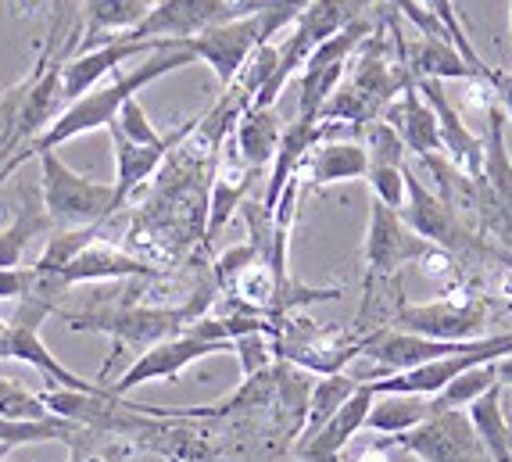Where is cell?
<instances>
[{"label":"cell","instance_id":"8","mask_svg":"<svg viewBox=\"0 0 512 462\" xmlns=\"http://www.w3.org/2000/svg\"><path fill=\"white\" fill-rule=\"evenodd\" d=\"M255 11V0H158L133 33L119 40H190Z\"/></svg>","mask_w":512,"mask_h":462},{"label":"cell","instance_id":"7","mask_svg":"<svg viewBox=\"0 0 512 462\" xmlns=\"http://www.w3.org/2000/svg\"><path fill=\"white\" fill-rule=\"evenodd\" d=\"M387 445L402 448L423 462H491L466 409L434 412L419 427L405 430V434H391Z\"/></svg>","mask_w":512,"mask_h":462},{"label":"cell","instance_id":"15","mask_svg":"<svg viewBox=\"0 0 512 462\" xmlns=\"http://www.w3.org/2000/svg\"><path fill=\"white\" fill-rule=\"evenodd\" d=\"M43 276H51L54 287L65 294L69 287H76V283H104V280H133V276H158V269H154L151 262H144V258L129 255V251L115 248V244H108V240L94 237L76 258H72V262H65L58 273H43Z\"/></svg>","mask_w":512,"mask_h":462},{"label":"cell","instance_id":"30","mask_svg":"<svg viewBox=\"0 0 512 462\" xmlns=\"http://www.w3.org/2000/svg\"><path fill=\"white\" fill-rule=\"evenodd\" d=\"M491 387H498V369H495V362H480V366L462 369L459 377L448 380V384L441 387V394H434V398H430V405H434V412L466 409V405L477 402L480 394L491 391Z\"/></svg>","mask_w":512,"mask_h":462},{"label":"cell","instance_id":"1","mask_svg":"<svg viewBox=\"0 0 512 462\" xmlns=\"http://www.w3.org/2000/svg\"><path fill=\"white\" fill-rule=\"evenodd\" d=\"M194 54L183 47V40H172L158 51H151L144 61H140L137 69L129 72H115V79H108L104 86H94L90 94H83L79 101L65 104V112L51 122V126L43 129L40 137L33 144H26L22 151L26 154H40V151H58L61 144H69V140L83 137V133H94V129H108L119 115V108L129 101V97H137L144 86H151L154 79L169 76L176 69H187L194 65Z\"/></svg>","mask_w":512,"mask_h":462},{"label":"cell","instance_id":"23","mask_svg":"<svg viewBox=\"0 0 512 462\" xmlns=\"http://www.w3.org/2000/svg\"><path fill=\"white\" fill-rule=\"evenodd\" d=\"M305 180L312 187H330L344 180H366L369 154L359 140H319L305 158Z\"/></svg>","mask_w":512,"mask_h":462},{"label":"cell","instance_id":"40","mask_svg":"<svg viewBox=\"0 0 512 462\" xmlns=\"http://www.w3.org/2000/svg\"><path fill=\"white\" fill-rule=\"evenodd\" d=\"M491 90H495V97H498V108H502V115L505 119H512V72L509 76H491Z\"/></svg>","mask_w":512,"mask_h":462},{"label":"cell","instance_id":"5","mask_svg":"<svg viewBox=\"0 0 512 462\" xmlns=\"http://www.w3.org/2000/svg\"><path fill=\"white\" fill-rule=\"evenodd\" d=\"M373 4L376 0H312V4L298 15L291 36H287L283 43H276V47H280L276 72H273V79L258 90L251 104H255V108H276V97H280L283 86L291 83V79L301 72V65L308 61V54L316 51L323 40H330V36L341 33L344 26L366 18V11H373Z\"/></svg>","mask_w":512,"mask_h":462},{"label":"cell","instance_id":"39","mask_svg":"<svg viewBox=\"0 0 512 462\" xmlns=\"http://www.w3.org/2000/svg\"><path fill=\"white\" fill-rule=\"evenodd\" d=\"M36 283L33 266H11L0 269V301H22Z\"/></svg>","mask_w":512,"mask_h":462},{"label":"cell","instance_id":"9","mask_svg":"<svg viewBox=\"0 0 512 462\" xmlns=\"http://www.w3.org/2000/svg\"><path fill=\"white\" fill-rule=\"evenodd\" d=\"M402 219L412 233L427 240L430 248L448 251V255H462L473 251V230L462 223L459 208L452 201H444L441 194L427 187L423 180H416V172L405 165V205Z\"/></svg>","mask_w":512,"mask_h":462},{"label":"cell","instance_id":"6","mask_svg":"<svg viewBox=\"0 0 512 462\" xmlns=\"http://www.w3.org/2000/svg\"><path fill=\"white\" fill-rule=\"evenodd\" d=\"M505 115L498 101L487 104V133H484V172L473 183V205L480 212V223L495 230L512 248V154L505 144Z\"/></svg>","mask_w":512,"mask_h":462},{"label":"cell","instance_id":"27","mask_svg":"<svg viewBox=\"0 0 512 462\" xmlns=\"http://www.w3.org/2000/svg\"><path fill=\"white\" fill-rule=\"evenodd\" d=\"M466 412H470V423H473V430H477L480 441H484L491 462H509L512 459V427H509V420H505V409H502V384L480 394L477 402L466 405Z\"/></svg>","mask_w":512,"mask_h":462},{"label":"cell","instance_id":"28","mask_svg":"<svg viewBox=\"0 0 512 462\" xmlns=\"http://www.w3.org/2000/svg\"><path fill=\"white\" fill-rule=\"evenodd\" d=\"M83 437H90V430L72 420H61V416H51V420H4L0 416V445L8 448L40 445V441H61V445L79 448Z\"/></svg>","mask_w":512,"mask_h":462},{"label":"cell","instance_id":"20","mask_svg":"<svg viewBox=\"0 0 512 462\" xmlns=\"http://www.w3.org/2000/svg\"><path fill=\"white\" fill-rule=\"evenodd\" d=\"M373 405V394L366 384H359V391L351 394L348 402L337 409L330 423L316 430L312 437L298 441V462H337L341 452L348 448V441L366 427V412Z\"/></svg>","mask_w":512,"mask_h":462},{"label":"cell","instance_id":"4","mask_svg":"<svg viewBox=\"0 0 512 462\" xmlns=\"http://www.w3.org/2000/svg\"><path fill=\"white\" fill-rule=\"evenodd\" d=\"M40 201L43 212L58 230H90L119 212V197L111 183L79 176L54 151H40Z\"/></svg>","mask_w":512,"mask_h":462},{"label":"cell","instance_id":"36","mask_svg":"<svg viewBox=\"0 0 512 462\" xmlns=\"http://www.w3.org/2000/svg\"><path fill=\"white\" fill-rule=\"evenodd\" d=\"M111 126L122 129L133 144H158V140L165 137V133H158V129L151 126V119H147V112H144V104H140L137 97H129V101L122 104Z\"/></svg>","mask_w":512,"mask_h":462},{"label":"cell","instance_id":"13","mask_svg":"<svg viewBox=\"0 0 512 462\" xmlns=\"http://www.w3.org/2000/svg\"><path fill=\"white\" fill-rule=\"evenodd\" d=\"M487 308L473 298H441L427 305H402L394 312V330L434 341H470L484 337Z\"/></svg>","mask_w":512,"mask_h":462},{"label":"cell","instance_id":"44","mask_svg":"<svg viewBox=\"0 0 512 462\" xmlns=\"http://www.w3.org/2000/svg\"><path fill=\"white\" fill-rule=\"evenodd\" d=\"M11 452H15V448H8V445H0V462H8V459H11Z\"/></svg>","mask_w":512,"mask_h":462},{"label":"cell","instance_id":"42","mask_svg":"<svg viewBox=\"0 0 512 462\" xmlns=\"http://www.w3.org/2000/svg\"><path fill=\"white\" fill-rule=\"evenodd\" d=\"M69 462H101V459H94V455H86L83 448H72V459Z\"/></svg>","mask_w":512,"mask_h":462},{"label":"cell","instance_id":"33","mask_svg":"<svg viewBox=\"0 0 512 462\" xmlns=\"http://www.w3.org/2000/svg\"><path fill=\"white\" fill-rule=\"evenodd\" d=\"M308 4H312V0H255V15H258V22H262L265 43H273L283 29L294 26Z\"/></svg>","mask_w":512,"mask_h":462},{"label":"cell","instance_id":"37","mask_svg":"<svg viewBox=\"0 0 512 462\" xmlns=\"http://www.w3.org/2000/svg\"><path fill=\"white\" fill-rule=\"evenodd\" d=\"M255 258H262V251H258L251 240H248V244H240V248H230L226 255L219 258V262H215V283H219L222 291H230V283L237 280V276L244 273Z\"/></svg>","mask_w":512,"mask_h":462},{"label":"cell","instance_id":"16","mask_svg":"<svg viewBox=\"0 0 512 462\" xmlns=\"http://www.w3.org/2000/svg\"><path fill=\"white\" fill-rule=\"evenodd\" d=\"M416 90L427 97V104L437 115V129H441V151L466 180H480L484 172V140L473 137V129L462 122L459 108L444 97V86L437 79H416Z\"/></svg>","mask_w":512,"mask_h":462},{"label":"cell","instance_id":"25","mask_svg":"<svg viewBox=\"0 0 512 462\" xmlns=\"http://www.w3.org/2000/svg\"><path fill=\"white\" fill-rule=\"evenodd\" d=\"M283 137V122L276 108H255L248 104L233 122V147L251 169H265L276 158V147Z\"/></svg>","mask_w":512,"mask_h":462},{"label":"cell","instance_id":"43","mask_svg":"<svg viewBox=\"0 0 512 462\" xmlns=\"http://www.w3.org/2000/svg\"><path fill=\"white\" fill-rule=\"evenodd\" d=\"M51 8H54V26L61 22V15H65V0H51ZM51 26V29H54Z\"/></svg>","mask_w":512,"mask_h":462},{"label":"cell","instance_id":"24","mask_svg":"<svg viewBox=\"0 0 512 462\" xmlns=\"http://www.w3.org/2000/svg\"><path fill=\"white\" fill-rule=\"evenodd\" d=\"M316 144H319V122L294 119L291 126H283L280 147H276V158H273V176H269V187H265V197H262V208L269 215L276 212L283 187L298 176L301 165H305V158H308V151H312Z\"/></svg>","mask_w":512,"mask_h":462},{"label":"cell","instance_id":"41","mask_svg":"<svg viewBox=\"0 0 512 462\" xmlns=\"http://www.w3.org/2000/svg\"><path fill=\"white\" fill-rule=\"evenodd\" d=\"M495 369H498V384H502V387H512V355L498 359V362H495Z\"/></svg>","mask_w":512,"mask_h":462},{"label":"cell","instance_id":"22","mask_svg":"<svg viewBox=\"0 0 512 462\" xmlns=\"http://www.w3.org/2000/svg\"><path fill=\"white\" fill-rule=\"evenodd\" d=\"M154 4L158 0H83V29H79L83 47L79 51H90V47H101V43L133 33Z\"/></svg>","mask_w":512,"mask_h":462},{"label":"cell","instance_id":"34","mask_svg":"<svg viewBox=\"0 0 512 462\" xmlns=\"http://www.w3.org/2000/svg\"><path fill=\"white\" fill-rule=\"evenodd\" d=\"M369 190L376 201H384L387 208L402 212L405 205V165H369L366 172Z\"/></svg>","mask_w":512,"mask_h":462},{"label":"cell","instance_id":"45","mask_svg":"<svg viewBox=\"0 0 512 462\" xmlns=\"http://www.w3.org/2000/svg\"><path fill=\"white\" fill-rule=\"evenodd\" d=\"M4 330H8V319H0V337H4Z\"/></svg>","mask_w":512,"mask_h":462},{"label":"cell","instance_id":"46","mask_svg":"<svg viewBox=\"0 0 512 462\" xmlns=\"http://www.w3.org/2000/svg\"><path fill=\"white\" fill-rule=\"evenodd\" d=\"M509 18H512V15H509Z\"/></svg>","mask_w":512,"mask_h":462},{"label":"cell","instance_id":"35","mask_svg":"<svg viewBox=\"0 0 512 462\" xmlns=\"http://www.w3.org/2000/svg\"><path fill=\"white\" fill-rule=\"evenodd\" d=\"M233 351L240 355L244 377H255V373H262V369L273 366V359H276L273 334H244V337H233Z\"/></svg>","mask_w":512,"mask_h":462},{"label":"cell","instance_id":"31","mask_svg":"<svg viewBox=\"0 0 512 462\" xmlns=\"http://www.w3.org/2000/svg\"><path fill=\"white\" fill-rule=\"evenodd\" d=\"M0 416L4 420H51L54 412L43 405L40 391H29L18 380L0 377Z\"/></svg>","mask_w":512,"mask_h":462},{"label":"cell","instance_id":"29","mask_svg":"<svg viewBox=\"0 0 512 462\" xmlns=\"http://www.w3.org/2000/svg\"><path fill=\"white\" fill-rule=\"evenodd\" d=\"M359 391V380L348 377V373H330V377H319L312 384V398H308V412H305V427H301L298 441L316 434L323 423H330L337 416L344 402H348L351 394Z\"/></svg>","mask_w":512,"mask_h":462},{"label":"cell","instance_id":"12","mask_svg":"<svg viewBox=\"0 0 512 462\" xmlns=\"http://www.w3.org/2000/svg\"><path fill=\"white\" fill-rule=\"evenodd\" d=\"M262 43H265L262 22H258V15L251 11V15H244V18H233V22L205 29L201 36H190V40H183V47L215 72L222 90H230V86L237 83L240 69L248 65L255 47H262Z\"/></svg>","mask_w":512,"mask_h":462},{"label":"cell","instance_id":"21","mask_svg":"<svg viewBox=\"0 0 512 462\" xmlns=\"http://www.w3.org/2000/svg\"><path fill=\"white\" fill-rule=\"evenodd\" d=\"M255 176H258V169H251V165L240 158L237 147L233 144L222 147V158H219V165H215L212 197H208L205 240H215L222 233V226L230 223V215L244 205V197H248Z\"/></svg>","mask_w":512,"mask_h":462},{"label":"cell","instance_id":"10","mask_svg":"<svg viewBox=\"0 0 512 462\" xmlns=\"http://www.w3.org/2000/svg\"><path fill=\"white\" fill-rule=\"evenodd\" d=\"M437 248L405 226L402 212L387 208L384 201H369V230H366V287L387 280L409 262L430 258Z\"/></svg>","mask_w":512,"mask_h":462},{"label":"cell","instance_id":"3","mask_svg":"<svg viewBox=\"0 0 512 462\" xmlns=\"http://www.w3.org/2000/svg\"><path fill=\"white\" fill-rule=\"evenodd\" d=\"M212 305V291H197L187 305H97L86 312H61L58 316L79 334H104L115 341V355L122 348H151L158 341L183 334L194 319H201Z\"/></svg>","mask_w":512,"mask_h":462},{"label":"cell","instance_id":"19","mask_svg":"<svg viewBox=\"0 0 512 462\" xmlns=\"http://www.w3.org/2000/svg\"><path fill=\"white\" fill-rule=\"evenodd\" d=\"M391 33H394V47H398V58L405 61V69H409L412 79H437V83H444V79H480L484 83V76L462 58L452 40L419 36L416 43H405L394 22H391Z\"/></svg>","mask_w":512,"mask_h":462},{"label":"cell","instance_id":"14","mask_svg":"<svg viewBox=\"0 0 512 462\" xmlns=\"http://www.w3.org/2000/svg\"><path fill=\"white\" fill-rule=\"evenodd\" d=\"M165 43L172 40H111L101 43V47H90V51H76L61 65V97H65V104L79 101L94 86H101V79L119 72L126 61L147 58V54L165 47Z\"/></svg>","mask_w":512,"mask_h":462},{"label":"cell","instance_id":"32","mask_svg":"<svg viewBox=\"0 0 512 462\" xmlns=\"http://www.w3.org/2000/svg\"><path fill=\"white\" fill-rule=\"evenodd\" d=\"M94 237H97V226H90V230H58L47 240V248H43V255L33 262V269L36 273H58V269L65 266V262H72Z\"/></svg>","mask_w":512,"mask_h":462},{"label":"cell","instance_id":"11","mask_svg":"<svg viewBox=\"0 0 512 462\" xmlns=\"http://www.w3.org/2000/svg\"><path fill=\"white\" fill-rule=\"evenodd\" d=\"M222 351H233V341H205V337L183 330V334L169 337V341H158L147 351H140V359L133 362L108 391L126 398L133 387L151 384V380H180L187 366L208 359V355H222Z\"/></svg>","mask_w":512,"mask_h":462},{"label":"cell","instance_id":"26","mask_svg":"<svg viewBox=\"0 0 512 462\" xmlns=\"http://www.w3.org/2000/svg\"><path fill=\"white\" fill-rule=\"evenodd\" d=\"M434 416L430 398L419 394H373V405L366 412V430L376 434H405V430L419 427L423 420Z\"/></svg>","mask_w":512,"mask_h":462},{"label":"cell","instance_id":"2","mask_svg":"<svg viewBox=\"0 0 512 462\" xmlns=\"http://www.w3.org/2000/svg\"><path fill=\"white\" fill-rule=\"evenodd\" d=\"M409 79L412 76L405 69V61H398V65L387 61L384 33L373 29L362 40L359 51H355V65L344 72L341 86L323 104L319 122H341V126H355V129L369 126L373 119L384 115V108L394 97L402 94Z\"/></svg>","mask_w":512,"mask_h":462},{"label":"cell","instance_id":"38","mask_svg":"<svg viewBox=\"0 0 512 462\" xmlns=\"http://www.w3.org/2000/svg\"><path fill=\"white\" fill-rule=\"evenodd\" d=\"M384 4H387L391 11H398L402 18H409L412 26H416V33H419V36H441V40H448L444 26L437 22L434 15H430L427 8H423V4H419V0H384Z\"/></svg>","mask_w":512,"mask_h":462},{"label":"cell","instance_id":"17","mask_svg":"<svg viewBox=\"0 0 512 462\" xmlns=\"http://www.w3.org/2000/svg\"><path fill=\"white\" fill-rule=\"evenodd\" d=\"M197 122H187L183 129H176V133H165L158 144H133V140L122 133V129L108 126L111 133V151H115V197H119V205H126V197L133 194V190L140 187L144 180H151L154 172H158V165L165 162V154L172 151V147L180 144L183 137H187L190 129H194Z\"/></svg>","mask_w":512,"mask_h":462},{"label":"cell","instance_id":"18","mask_svg":"<svg viewBox=\"0 0 512 462\" xmlns=\"http://www.w3.org/2000/svg\"><path fill=\"white\" fill-rule=\"evenodd\" d=\"M384 122H391L398 129V137H402L405 151L416 154L419 162H427L434 154H444L441 151V129H437V115L434 108L427 104V97L416 90V79L405 83V90L394 97L391 104L384 108L380 115Z\"/></svg>","mask_w":512,"mask_h":462}]
</instances>
